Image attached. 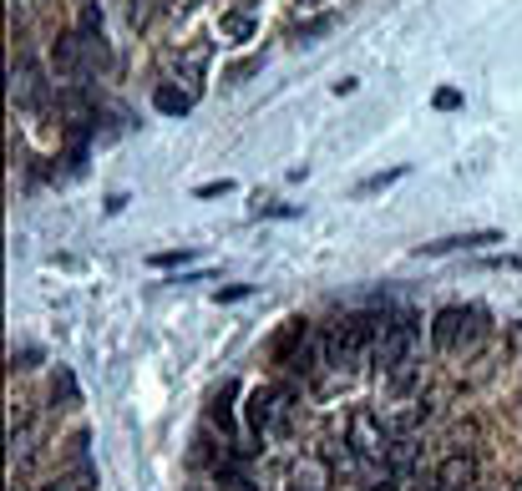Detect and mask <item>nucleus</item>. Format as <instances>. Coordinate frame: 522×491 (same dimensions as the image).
<instances>
[{"label": "nucleus", "mask_w": 522, "mask_h": 491, "mask_svg": "<svg viewBox=\"0 0 522 491\" xmlns=\"http://www.w3.org/2000/svg\"><path fill=\"white\" fill-rule=\"evenodd\" d=\"M107 66V41H102V31H66L56 46H51V71L61 76V81H82V76H92V71H102Z\"/></svg>", "instance_id": "obj_1"}, {"label": "nucleus", "mask_w": 522, "mask_h": 491, "mask_svg": "<svg viewBox=\"0 0 522 491\" xmlns=\"http://www.w3.org/2000/svg\"><path fill=\"white\" fill-rule=\"evenodd\" d=\"M381 330H386V324L376 314H345L335 330H330V365L355 370L370 355V345H381Z\"/></svg>", "instance_id": "obj_2"}, {"label": "nucleus", "mask_w": 522, "mask_h": 491, "mask_svg": "<svg viewBox=\"0 0 522 491\" xmlns=\"http://www.w3.org/2000/svg\"><path fill=\"white\" fill-rule=\"evenodd\" d=\"M376 350H381V375L396 390H406L411 385V350H416V314H391Z\"/></svg>", "instance_id": "obj_3"}, {"label": "nucleus", "mask_w": 522, "mask_h": 491, "mask_svg": "<svg viewBox=\"0 0 522 491\" xmlns=\"http://www.w3.org/2000/svg\"><path fill=\"white\" fill-rule=\"evenodd\" d=\"M482 319H487V314L472 309V304H467V309H457V304H452V309H441V314L431 319V345H436L441 355L467 350V345L477 340V330H482Z\"/></svg>", "instance_id": "obj_4"}, {"label": "nucleus", "mask_w": 522, "mask_h": 491, "mask_svg": "<svg viewBox=\"0 0 522 491\" xmlns=\"http://www.w3.org/2000/svg\"><path fill=\"white\" fill-rule=\"evenodd\" d=\"M244 421H249L254 436H274V431H284V426H289V395H284L279 385H259V390H249V400H244Z\"/></svg>", "instance_id": "obj_5"}, {"label": "nucleus", "mask_w": 522, "mask_h": 491, "mask_svg": "<svg viewBox=\"0 0 522 491\" xmlns=\"http://www.w3.org/2000/svg\"><path fill=\"white\" fill-rule=\"evenodd\" d=\"M345 446L360 456V461H386L391 456V431L376 411H355L350 426H345Z\"/></svg>", "instance_id": "obj_6"}, {"label": "nucleus", "mask_w": 522, "mask_h": 491, "mask_svg": "<svg viewBox=\"0 0 522 491\" xmlns=\"http://www.w3.org/2000/svg\"><path fill=\"white\" fill-rule=\"evenodd\" d=\"M436 486H441V491H472V486H477V456H472V451L441 456V466H436Z\"/></svg>", "instance_id": "obj_7"}, {"label": "nucleus", "mask_w": 522, "mask_h": 491, "mask_svg": "<svg viewBox=\"0 0 522 491\" xmlns=\"http://www.w3.org/2000/svg\"><path fill=\"white\" fill-rule=\"evenodd\" d=\"M11 92L21 107H41L46 102V81H41V66L36 61H16L11 66Z\"/></svg>", "instance_id": "obj_8"}, {"label": "nucleus", "mask_w": 522, "mask_h": 491, "mask_svg": "<svg viewBox=\"0 0 522 491\" xmlns=\"http://www.w3.org/2000/svg\"><path fill=\"white\" fill-rule=\"evenodd\" d=\"M482 243H502L497 228H482V233H452V238H436V243H421V254L436 259V254H467V249H482Z\"/></svg>", "instance_id": "obj_9"}, {"label": "nucleus", "mask_w": 522, "mask_h": 491, "mask_svg": "<svg viewBox=\"0 0 522 491\" xmlns=\"http://www.w3.org/2000/svg\"><path fill=\"white\" fill-rule=\"evenodd\" d=\"M289 491H330V466L320 456H300L289 471Z\"/></svg>", "instance_id": "obj_10"}, {"label": "nucleus", "mask_w": 522, "mask_h": 491, "mask_svg": "<svg viewBox=\"0 0 522 491\" xmlns=\"http://www.w3.org/2000/svg\"><path fill=\"white\" fill-rule=\"evenodd\" d=\"M310 340V319H289L284 324V330H279V340H274V360H294V355H300V345Z\"/></svg>", "instance_id": "obj_11"}, {"label": "nucleus", "mask_w": 522, "mask_h": 491, "mask_svg": "<svg viewBox=\"0 0 522 491\" xmlns=\"http://www.w3.org/2000/svg\"><path fill=\"white\" fill-rule=\"evenodd\" d=\"M153 107H158L163 117H183V112H193V92H178V87H158V92H153Z\"/></svg>", "instance_id": "obj_12"}, {"label": "nucleus", "mask_w": 522, "mask_h": 491, "mask_svg": "<svg viewBox=\"0 0 522 491\" xmlns=\"http://www.w3.org/2000/svg\"><path fill=\"white\" fill-rule=\"evenodd\" d=\"M218 31L229 36V41H249L259 31V21H254V11H229V16L218 21Z\"/></svg>", "instance_id": "obj_13"}, {"label": "nucleus", "mask_w": 522, "mask_h": 491, "mask_svg": "<svg viewBox=\"0 0 522 491\" xmlns=\"http://www.w3.org/2000/svg\"><path fill=\"white\" fill-rule=\"evenodd\" d=\"M234 390H239V385H223V390L213 395V411H208V416H213V426H218V431H234V411H229Z\"/></svg>", "instance_id": "obj_14"}, {"label": "nucleus", "mask_w": 522, "mask_h": 491, "mask_svg": "<svg viewBox=\"0 0 522 491\" xmlns=\"http://www.w3.org/2000/svg\"><path fill=\"white\" fill-rule=\"evenodd\" d=\"M401 178H406V162H401V168H386V173H376V178H365L355 193H386V188H391V183H401Z\"/></svg>", "instance_id": "obj_15"}, {"label": "nucleus", "mask_w": 522, "mask_h": 491, "mask_svg": "<svg viewBox=\"0 0 522 491\" xmlns=\"http://www.w3.org/2000/svg\"><path fill=\"white\" fill-rule=\"evenodd\" d=\"M193 259H198L193 249H168V254H153L147 264H153V269H173V264H193Z\"/></svg>", "instance_id": "obj_16"}, {"label": "nucleus", "mask_w": 522, "mask_h": 491, "mask_svg": "<svg viewBox=\"0 0 522 491\" xmlns=\"http://www.w3.org/2000/svg\"><path fill=\"white\" fill-rule=\"evenodd\" d=\"M431 107H436V112H457V107H462V92H457V87H441V92L431 97Z\"/></svg>", "instance_id": "obj_17"}, {"label": "nucleus", "mask_w": 522, "mask_h": 491, "mask_svg": "<svg viewBox=\"0 0 522 491\" xmlns=\"http://www.w3.org/2000/svg\"><path fill=\"white\" fill-rule=\"evenodd\" d=\"M51 395H61L66 405L77 400V380H71V370H56V385H51Z\"/></svg>", "instance_id": "obj_18"}, {"label": "nucleus", "mask_w": 522, "mask_h": 491, "mask_svg": "<svg viewBox=\"0 0 522 491\" xmlns=\"http://www.w3.org/2000/svg\"><path fill=\"white\" fill-rule=\"evenodd\" d=\"M249 294H254V284H229V289H218V304H239Z\"/></svg>", "instance_id": "obj_19"}, {"label": "nucleus", "mask_w": 522, "mask_h": 491, "mask_svg": "<svg viewBox=\"0 0 522 491\" xmlns=\"http://www.w3.org/2000/svg\"><path fill=\"white\" fill-rule=\"evenodd\" d=\"M259 218H300V208L294 203H269V208H254Z\"/></svg>", "instance_id": "obj_20"}, {"label": "nucleus", "mask_w": 522, "mask_h": 491, "mask_svg": "<svg viewBox=\"0 0 522 491\" xmlns=\"http://www.w3.org/2000/svg\"><path fill=\"white\" fill-rule=\"evenodd\" d=\"M218 193H234V183L218 178V183H203V188H198V198H218Z\"/></svg>", "instance_id": "obj_21"}, {"label": "nucleus", "mask_w": 522, "mask_h": 491, "mask_svg": "<svg viewBox=\"0 0 522 491\" xmlns=\"http://www.w3.org/2000/svg\"><path fill=\"white\" fill-rule=\"evenodd\" d=\"M82 31H102V11H97V6L82 11Z\"/></svg>", "instance_id": "obj_22"}, {"label": "nucleus", "mask_w": 522, "mask_h": 491, "mask_svg": "<svg viewBox=\"0 0 522 491\" xmlns=\"http://www.w3.org/2000/svg\"><path fill=\"white\" fill-rule=\"evenodd\" d=\"M36 360H41V355H36V350H16V355H11V365H16V370H31V365H36Z\"/></svg>", "instance_id": "obj_23"}, {"label": "nucleus", "mask_w": 522, "mask_h": 491, "mask_svg": "<svg viewBox=\"0 0 522 491\" xmlns=\"http://www.w3.org/2000/svg\"><path fill=\"white\" fill-rule=\"evenodd\" d=\"M487 264H492V269H517V274H522V259H512V254H497V259H487Z\"/></svg>", "instance_id": "obj_24"}, {"label": "nucleus", "mask_w": 522, "mask_h": 491, "mask_svg": "<svg viewBox=\"0 0 522 491\" xmlns=\"http://www.w3.org/2000/svg\"><path fill=\"white\" fill-rule=\"evenodd\" d=\"M355 87H360V81H355V76H340V81H335V97H350Z\"/></svg>", "instance_id": "obj_25"}, {"label": "nucleus", "mask_w": 522, "mask_h": 491, "mask_svg": "<svg viewBox=\"0 0 522 491\" xmlns=\"http://www.w3.org/2000/svg\"><path fill=\"white\" fill-rule=\"evenodd\" d=\"M41 491H77V481H46Z\"/></svg>", "instance_id": "obj_26"}, {"label": "nucleus", "mask_w": 522, "mask_h": 491, "mask_svg": "<svg viewBox=\"0 0 522 491\" xmlns=\"http://www.w3.org/2000/svg\"><path fill=\"white\" fill-rule=\"evenodd\" d=\"M512 355H517V365H522V330H512Z\"/></svg>", "instance_id": "obj_27"}, {"label": "nucleus", "mask_w": 522, "mask_h": 491, "mask_svg": "<svg viewBox=\"0 0 522 491\" xmlns=\"http://www.w3.org/2000/svg\"><path fill=\"white\" fill-rule=\"evenodd\" d=\"M376 491H396V486H376Z\"/></svg>", "instance_id": "obj_28"}, {"label": "nucleus", "mask_w": 522, "mask_h": 491, "mask_svg": "<svg viewBox=\"0 0 522 491\" xmlns=\"http://www.w3.org/2000/svg\"><path fill=\"white\" fill-rule=\"evenodd\" d=\"M300 6H315V0H300Z\"/></svg>", "instance_id": "obj_29"}, {"label": "nucleus", "mask_w": 522, "mask_h": 491, "mask_svg": "<svg viewBox=\"0 0 522 491\" xmlns=\"http://www.w3.org/2000/svg\"><path fill=\"white\" fill-rule=\"evenodd\" d=\"M517 491H522V486H517Z\"/></svg>", "instance_id": "obj_30"}]
</instances>
